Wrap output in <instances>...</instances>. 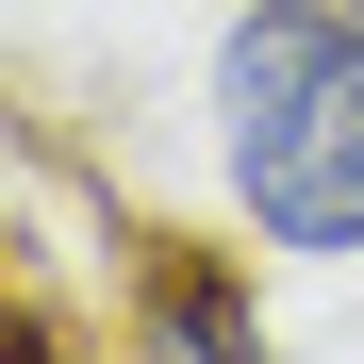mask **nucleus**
I'll use <instances>...</instances> for the list:
<instances>
[{
  "instance_id": "f03ea898",
  "label": "nucleus",
  "mask_w": 364,
  "mask_h": 364,
  "mask_svg": "<svg viewBox=\"0 0 364 364\" xmlns=\"http://www.w3.org/2000/svg\"><path fill=\"white\" fill-rule=\"evenodd\" d=\"M149 348H182V364H232V348H265V315H249L232 282H166V298H149Z\"/></svg>"
},
{
  "instance_id": "f257e3e1",
  "label": "nucleus",
  "mask_w": 364,
  "mask_h": 364,
  "mask_svg": "<svg viewBox=\"0 0 364 364\" xmlns=\"http://www.w3.org/2000/svg\"><path fill=\"white\" fill-rule=\"evenodd\" d=\"M215 166L265 249L348 265L364 249V17L331 0H249L215 33Z\"/></svg>"
}]
</instances>
